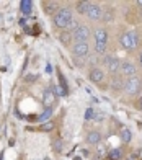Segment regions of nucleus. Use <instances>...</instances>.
<instances>
[{"label": "nucleus", "mask_w": 142, "mask_h": 160, "mask_svg": "<svg viewBox=\"0 0 142 160\" xmlns=\"http://www.w3.org/2000/svg\"><path fill=\"white\" fill-rule=\"evenodd\" d=\"M72 20H74V17H72L70 8L62 7V8H59L57 12H56V15H54V25L57 28H62V30H67V26L70 25Z\"/></svg>", "instance_id": "obj_1"}, {"label": "nucleus", "mask_w": 142, "mask_h": 160, "mask_svg": "<svg viewBox=\"0 0 142 160\" xmlns=\"http://www.w3.org/2000/svg\"><path fill=\"white\" fill-rule=\"evenodd\" d=\"M121 46L124 49H136L139 46V36L136 31H126L121 36Z\"/></svg>", "instance_id": "obj_2"}, {"label": "nucleus", "mask_w": 142, "mask_h": 160, "mask_svg": "<svg viewBox=\"0 0 142 160\" xmlns=\"http://www.w3.org/2000/svg\"><path fill=\"white\" fill-rule=\"evenodd\" d=\"M140 87H142V80L136 75V77H131L124 82V92L127 95H137L140 92Z\"/></svg>", "instance_id": "obj_3"}, {"label": "nucleus", "mask_w": 142, "mask_h": 160, "mask_svg": "<svg viewBox=\"0 0 142 160\" xmlns=\"http://www.w3.org/2000/svg\"><path fill=\"white\" fill-rule=\"evenodd\" d=\"M72 36H74L75 42H85V41H88V38H90V28L85 26V25H80L72 33Z\"/></svg>", "instance_id": "obj_4"}, {"label": "nucleus", "mask_w": 142, "mask_h": 160, "mask_svg": "<svg viewBox=\"0 0 142 160\" xmlns=\"http://www.w3.org/2000/svg\"><path fill=\"white\" fill-rule=\"evenodd\" d=\"M105 64H106L108 72L113 74V75H115L116 72H119V69H121V61H119L118 57H115V56H106L105 57Z\"/></svg>", "instance_id": "obj_5"}, {"label": "nucleus", "mask_w": 142, "mask_h": 160, "mask_svg": "<svg viewBox=\"0 0 142 160\" xmlns=\"http://www.w3.org/2000/svg\"><path fill=\"white\" fill-rule=\"evenodd\" d=\"M119 72H121L123 75H126L127 78H131V77H136V65H134L131 61H123L121 62V69H119Z\"/></svg>", "instance_id": "obj_6"}, {"label": "nucleus", "mask_w": 142, "mask_h": 160, "mask_svg": "<svg viewBox=\"0 0 142 160\" xmlns=\"http://www.w3.org/2000/svg\"><path fill=\"white\" fill-rule=\"evenodd\" d=\"M101 15H103V10H101V7L100 5H96V3H91V7H90V10H88V13H87V17L90 18V20H100L101 18Z\"/></svg>", "instance_id": "obj_7"}, {"label": "nucleus", "mask_w": 142, "mask_h": 160, "mask_svg": "<svg viewBox=\"0 0 142 160\" xmlns=\"http://www.w3.org/2000/svg\"><path fill=\"white\" fill-rule=\"evenodd\" d=\"M54 101H56V95L52 93V90L51 88L44 90V93H42V105H44L46 108H52Z\"/></svg>", "instance_id": "obj_8"}, {"label": "nucleus", "mask_w": 142, "mask_h": 160, "mask_svg": "<svg viewBox=\"0 0 142 160\" xmlns=\"http://www.w3.org/2000/svg\"><path fill=\"white\" fill-rule=\"evenodd\" d=\"M87 52H88V41H85V42H75V44H74V54L75 56L83 57V56H87Z\"/></svg>", "instance_id": "obj_9"}, {"label": "nucleus", "mask_w": 142, "mask_h": 160, "mask_svg": "<svg viewBox=\"0 0 142 160\" xmlns=\"http://www.w3.org/2000/svg\"><path fill=\"white\" fill-rule=\"evenodd\" d=\"M88 77H90L91 82L100 83V82H103V80H105V72H103V69H98V67H96V69H91V70H90Z\"/></svg>", "instance_id": "obj_10"}, {"label": "nucleus", "mask_w": 142, "mask_h": 160, "mask_svg": "<svg viewBox=\"0 0 142 160\" xmlns=\"http://www.w3.org/2000/svg\"><path fill=\"white\" fill-rule=\"evenodd\" d=\"M101 132L100 131H90V132L87 134V142L90 145H95V144H100L101 142Z\"/></svg>", "instance_id": "obj_11"}, {"label": "nucleus", "mask_w": 142, "mask_h": 160, "mask_svg": "<svg viewBox=\"0 0 142 160\" xmlns=\"http://www.w3.org/2000/svg\"><path fill=\"white\" fill-rule=\"evenodd\" d=\"M95 41L96 42H106L108 41V31L105 28H98L95 31Z\"/></svg>", "instance_id": "obj_12"}, {"label": "nucleus", "mask_w": 142, "mask_h": 160, "mask_svg": "<svg viewBox=\"0 0 142 160\" xmlns=\"http://www.w3.org/2000/svg\"><path fill=\"white\" fill-rule=\"evenodd\" d=\"M20 7H21V12H23V15H30L31 10H33V2H31V0H21Z\"/></svg>", "instance_id": "obj_13"}, {"label": "nucleus", "mask_w": 142, "mask_h": 160, "mask_svg": "<svg viewBox=\"0 0 142 160\" xmlns=\"http://www.w3.org/2000/svg\"><path fill=\"white\" fill-rule=\"evenodd\" d=\"M90 7H91L90 2H77V12H79V13H85V15H87L88 10H90Z\"/></svg>", "instance_id": "obj_14"}, {"label": "nucleus", "mask_w": 142, "mask_h": 160, "mask_svg": "<svg viewBox=\"0 0 142 160\" xmlns=\"http://www.w3.org/2000/svg\"><path fill=\"white\" fill-rule=\"evenodd\" d=\"M51 116H52V108H46V110L38 116V121H41V122H47V119L51 118Z\"/></svg>", "instance_id": "obj_15"}, {"label": "nucleus", "mask_w": 142, "mask_h": 160, "mask_svg": "<svg viewBox=\"0 0 142 160\" xmlns=\"http://www.w3.org/2000/svg\"><path fill=\"white\" fill-rule=\"evenodd\" d=\"M121 141L126 142V144L132 141V132L129 131V128H123V131H121Z\"/></svg>", "instance_id": "obj_16"}, {"label": "nucleus", "mask_w": 142, "mask_h": 160, "mask_svg": "<svg viewBox=\"0 0 142 160\" xmlns=\"http://www.w3.org/2000/svg\"><path fill=\"white\" fill-rule=\"evenodd\" d=\"M96 118V110H95V108H87V110H85V119H87V121H93Z\"/></svg>", "instance_id": "obj_17"}, {"label": "nucleus", "mask_w": 142, "mask_h": 160, "mask_svg": "<svg viewBox=\"0 0 142 160\" xmlns=\"http://www.w3.org/2000/svg\"><path fill=\"white\" fill-rule=\"evenodd\" d=\"M111 87H113V90H124V82H123L119 77H116V78L111 82Z\"/></svg>", "instance_id": "obj_18"}, {"label": "nucleus", "mask_w": 142, "mask_h": 160, "mask_svg": "<svg viewBox=\"0 0 142 160\" xmlns=\"http://www.w3.org/2000/svg\"><path fill=\"white\" fill-rule=\"evenodd\" d=\"M121 155H123L121 149H113V150H110V160H119V158H121Z\"/></svg>", "instance_id": "obj_19"}, {"label": "nucleus", "mask_w": 142, "mask_h": 160, "mask_svg": "<svg viewBox=\"0 0 142 160\" xmlns=\"http://www.w3.org/2000/svg\"><path fill=\"white\" fill-rule=\"evenodd\" d=\"M51 90H52V93H54V95H57V97H64V95H66V90H64L61 85H54Z\"/></svg>", "instance_id": "obj_20"}, {"label": "nucleus", "mask_w": 142, "mask_h": 160, "mask_svg": "<svg viewBox=\"0 0 142 160\" xmlns=\"http://www.w3.org/2000/svg\"><path fill=\"white\" fill-rule=\"evenodd\" d=\"M95 51L98 54H105L106 52V42H95Z\"/></svg>", "instance_id": "obj_21"}, {"label": "nucleus", "mask_w": 142, "mask_h": 160, "mask_svg": "<svg viewBox=\"0 0 142 160\" xmlns=\"http://www.w3.org/2000/svg\"><path fill=\"white\" fill-rule=\"evenodd\" d=\"M62 147H64L62 139H57V141L54 142V150H56V152H62Z\"/></svg>", "instance_id": "obj_22"}, {"label": "nucleus", "mask_w": 142, "mask_h": 160, "mask_svg": "<svg viewBox=\"0 0 142 160\" xmlns=\"http://www.w3.org/2000/svg\"><path fill=\"white\" fill-rule=\"evenodd\" d=\"M54 129V124L51 121H47V122H44V124L41 126V131H52Z\"/></svg>", "instance_id": "obj_23"}, {"label": "nucleus", "mask_w": 142, "mask_h": 160, "mask_svg": "<svg viewBox=\"0 0 142 160\" xmlns=\"http://www.w3.org/2000/svg\"><path fill=\"white\" fill-rule=\"evenodd\" d=\"M101 17L105 21H113V12H103Z\"/></svg>", "instance_id": "obj_24"}, {"label": "nucleus", "mask_w": 142, "mask_h": 160, "mask_svg": "<svg viewBox=\"0 0 142 160\" xmlns=\"http://www.w3.org/2000/svg\"><path fill=\"white\" fill-rule=\"evenodd\" d=\"M70 34H72V33H69V31L62 33V34H61V41H64V42H69V41H70Z\"/></svg>", "instance_id": "obj_25"}, {"label": "nucleus", "mask_w": 142, "mask_h": 160, "mask_svg": "<svg viewBox=\"0 0 142 160\" xmlns=\"http://www.w3.org/2000/svg\"><path fill=\"white\" fill-rule=\"evenodd\" d=\"M46 10H47V12H54V10H56V2H51V3L47 2V3H46Z\"/></svg>", "instance_id": "obj_26"}, {"label": "nucleus", "mask_w": 142, "mask_h": 160, "mask_svg": "<svg viewBox=\"0 0 142 160\" xmlns=\"http://www.w3.org/2000/svg\"><path fill=\"white\" fill-rule=\"evenodd\" d=\"M46 72H47V74H52V65H47V67H46Z\"/></svg>", "instance_id": "obj_27"}, {"label": "nucleus", "mask_w": 142, "mask_h": 160, "mask_svg": "<svg viewBox=\"0 0 142 160\" xmlns=\"http://www.w3.org/2000/svg\"><path fill=\"white\" fill-rule=\"evenodd\" d=\"M0 25H3V15L0 13Z\"/></svg>", "instance_id": "obj_28"}, {"label": "nucleus", "mask_w": 142, "mask_h": 160, "mask_svg": "<svg viewBox=\"0 0 142 160\" xmlns=\"http://www.w3.org/2000/svg\"><path fill=\"white\" fill-rule=\"evenodd\" d=\"M139 62H140V65H142V52L139 54Z\"/></svg>", "instance_id": "obj_29"}, {"label": "nucleus", "mask_w": 142, "mask_h": 160, "mask_svg": "<svg viewBox=\"0 0 142 160\" xmlns=\"http://www.w3.org/2000/svg\"><path fill=\"white\" fill-rule=\"evenodd\" d=\"M74 160H82V157H74Z\"/></svg>", "instance_id": "obj_30"}, {"label": "nucleus", "mask_w": 142, "mask_h": 160, "mask_svg": "<svg viewBox=\"0 0 142 160\" xmlns=\"http://www.w3.org/2000/svg\"><path fill=\"white\" fill-rule=\"evenodd\" d=\"M137 5H139V7H142V0H139V2H137Z\"/></svg>", "instance_id": "obj_31"}, {"label": "nucleus", "mask_w": 142, "mask_h": 160, "mask_svg": "<svg viewBox=\"0 0 142 160\" xmlns=\"http://www.w3.org/2000/svg\"><path fill=\"white\" fill-rule=\"evenodd\" d=\"M127 160H136V158H134V155H132V157H129V158H127Z\"/></svg>", "instance_id": "obj_32"}, {"label": "nucleus", "mask_w": 142, "mask_h": 160, "mask_svg": "<svg viewBox=\"0 0 142 160\" xmlns=\"http://www.w3.org/2000/svg\"><path fill=\"white\" fill-rule=\"evenodd\" d=\"M139 106L142 108V98H140V101H139Z\"/></svg>", "instance_id": "obj_33"}, {"label": "nucleus", "mask_w": 142, "mask_h": 160, "mask_svg": "<svg viewBox=\"0 0 142 160\" xmlns=\"http://www.w3.org/2000/svg\"><path fill=\"white\" fill-rule=\"evenodd\" d=\"M44 160H51V158H44Z\"/></svg>", "instance_id": "obj_34"}]
</instances>
